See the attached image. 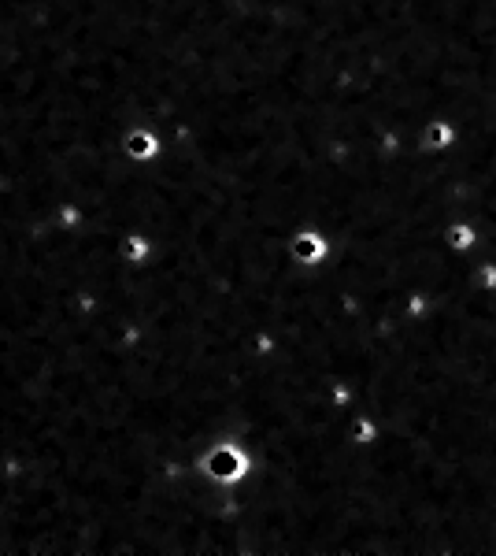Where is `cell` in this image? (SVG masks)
<instances>
[{
    "instance_id": "obj_2",
    "label": "cell",
    "mask_w": 496,
    "mask_h": 556,
    "mask_svg": "<svg viewBox=\"0 0 496 556\" xmlns=\"http://www.w3.org/2000/svg\"><path fill=\"white\" fill-rule=\"evenodd\" d=\"M293 252L300 256V260H311V263H315V260H322V241L315 238V234H300L296 245H293Z\"/></svg>"
},
{
    "instance_id": "obj_6",
    "label": "cell",
    "mask_w": 496,
    "mask_h": 556,
    "mask_svg": "<svg viewBox=\"0 0 496 556\" xmlns=\"http://www.w3.org/2000/svg\"><path fill=\"white\" fill-rule=\"evenodd\" d=\"M481 282H489V290H496V271L489 267V271H481Z\"/></svg>"
},
{
    "instance_id": "obj_4",
    "label": "cell",
    "mask_w": 496,
    "mask_h": 556,
    "mask_svg": "<svg viewBox=\"0 0 496 556\" xmlns=\"http://www.w3.org/2000/svg\"><path fill=\"white\" fill-rule=\"evenodd\" d=\"M448 137H452L448 126H434V130L426 134V145H448Z\"/></svg>"
},
{
    "instance_id": "obj_5",
    "label": "cell",
    "mask_w": 496,
    "mask_h": 556,
    "mask_svg": "<svg viewBox=\"0 0 496 556\" xmlns=\"http://www.w3.org/2000/svg\"><path fill=\"white\" fill-rule=\"evenodd\" d=\"M148 134H134V153L137 156H145V153H152V141H145Z\"/></svg>"
},
{
    "instance_id": "obj_1",
    "label": "cell",
    "mask_w": 496,
    "mask_h": 556,
    "mask_svg": "<svg viewBox=\"0 0 496 556\" xmlns=\"http://www.w3.org/2000/svg\"><path fill=\"white\" fill-rule=\"evenodd\" d=\"M208 471L215 478H237L245 471V456L237 453V449H219V453L208 456Z\"/></svg>"
},
{
    "instance_id": "obj_3",
    "label": "cell",
    "mask_w": 496,
    "mask_h": 556,
    "mask_svg": "<svg viewBox=\"0 0 496 556\" xmlns=\"http://www.w3.org/2000/svg\"><path fill=\"white\" fill-rule=\"evenodd\" d=\"M448 241L456 245V249H470V245H474V230L470 227H452Z\"/></svg>"
}]
</instances>
